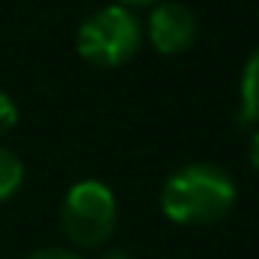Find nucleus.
<instances>
[{"instance_id": "f03ea898", "label": "nucleus", "mask_w": 259, "mask_h": 259, "mask_svg": "<svg viewBox=\"0 0 259 259\" xmlns=\"http://www.w3.org/2000/svg\"><path fill=\"white\" fill-rule=\"evenodd\" d=\"M144 46V25L119 4L95 10L76 31V52L95 67H122Z\"/></svg>"}, {"instance_id": "9d476101", "label": "nucleus", "mask_w": 259, "mask_h": 259, "mask_svg": "<svg viewBox=\"0 0 259 259\" xmlns=\"http://www.w3.org/2000/svg\"><path fill=\"white\" fill-rule=\"evenodd\" d=\"M119 7H125V10H135V7H156L159 0H116Z\"/></svg>"}, {"instance_id": "6e6552de", "label": "nucleus", "mask_w": 259, "mask_h": 259, "mask_svg": "<svg viewBox=\"0 0 259 259\" xmlns=\"http://www.w3.org/2000/svg\"><path fill=\"white\" fill-rule=\"evenodd\" d=\"M25 259H82L76 250H67V247H40L34 253H28Z\"/></svg>"}, {"instance_id": "1a4fd4ad", "label": "nucleus", "mask_w": 259, "mask_h": 259, "mask_svg": "<svg viewBox=\"0 0 259 259\" xmlns=\"http://www.w3.org/2000/svg\"><path fill=\"white\" fill-rule=\"evenodd\" d=\"M247 156H250V165L259 171V128L253 132V138H250V147H247Z\"/></svg>"}, {"instance_id": "9b49d317", "label": "nucleus", "mask_w": 259, "mask_h": 259, "mask_svg": "<svg viewBox=\"0 0 259 259\" xmlns=\"http://www.w3.org/2000/svg\"><path fill=\"white\" fill-rule=\"evenodd\" d=\"M98 259H132V256H128L125 250H107V253H101Z\"/></svg>"}, {"instance_id": "20e7f679", "label": "nucleus", "mask_w": 259, "mask_h": 259, "mask_svg": "<svg viewBox=\"0 0 259 259\" xmlns=\"http://www.w3.org/2000/svg\"><path fill=\"white\" fill-rule=\"evenodd\" d=\"M147 37L153 43L156 52L162 55H180L186 49H192L195 37H198V22L192 16V10L177 0H165L156 4L147 22Z\"/></svg>"}, {"instance_id": "7ed1b4c3", "label": "nucleus", "mask_w": 259, "mask_h": 259, "mask_svg": "<svg viewBox=\"0 0 259 259\" xmlns=\"http://www.w3.org/2000/svg\"><path fill=\"white\" fill-rule=\"evenodd\" d=\"M58 220L73 247L98 250L116 232V223H119L116 195L101 180H79L64 192Z\"/></svg>"}, {"instance_id": "39448f33", "label": "nucleus", "mask_w": 259, "mask_h": 259, "mask_svg": "<svg viewBox=\"0 0 259 259\" xmlns=\"http://www.w3.org/2000/svg\"><path fill=\"white\" fill-rule=\"evenodd\" d=\"M241 122L259 128V49L250 55L241 73Z\"/></svg>"}, {"instance_id": "423d86ee", "label": "nucleus", "mask_w": 259, "mask_h": 259, "mask_svg": "<svg viewBox=\"0 0 259 259\" xmlns=\"http://www.w3.org/2000/svg\"><path fill=\"white\" fill-rule=\"evenodd\" d=\"M22 186H25V165H22V159L10 147L0 144V204L10 201Z\"/></svg>"}, {"instance_id": "0eeeda50", "label": "nucleus", "mask_w": 259, "mask_h": 259, "mask_svg": "<svg viewBox=\"0 0 259 259\" xmlns=\"http://www.w3.org/2000/svg\"><path fill=\"white\" fill-rule=\"evenodd\" d=\"M16 125H19V104L13 101L10 92L0 89V138H7Z\"/></svg>"}, {"instance_id": "f257e3e1", "label": "nucleus", "mask_w": 259, "mask_h": 259, "mask_svg": "<svg viewBox=\"0 0 259 259\" xmlns=\"http://www.w3.org/2000/svg\"><path fill=\"white\" fill-rule=\"evenodd\" d=\"M238 201L235 180L207 162L177 168L162 186V213L180 226H213Z\"/></svg>"}]
</instances>
